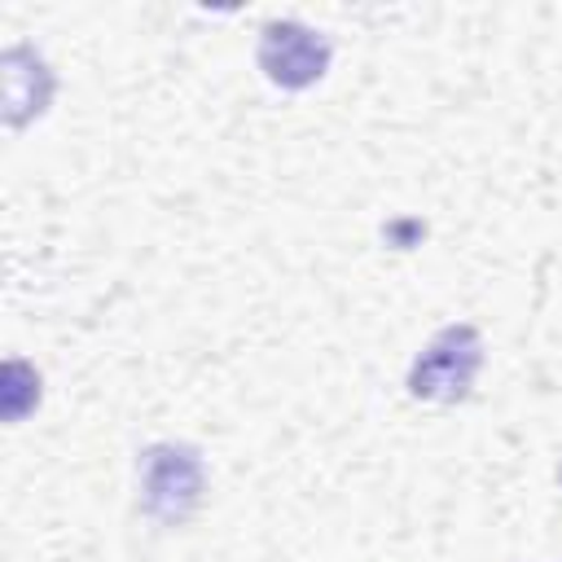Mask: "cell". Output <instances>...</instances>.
Wrapping results in <instances>:
<instances>
[{
  "label": "cell",
  "mask_w": 562,
  "mask_h": 562,
  "mask_svg": "<svg viewBox=\"0 0 562 562\" xmlns=\"http://www.w3.org/2000/svg\"><path fill=\"white\" fill-rule=\"evenodd\" d=\"M40 400V378L31 364L22 360H9L4 364V378H0V408H4V422H22Z\"/></svg>",
  "instance_id": "obj_5"
},
{
  "label": "cell",
  "mask_w": 562,
  "mask_h": 562,
  "mask_svg": "<svg viewBox=\"0 0 562 562\" xmlns=\"http://www.w3.org/2000/svg\"><path fill=\"white\" fill-rule=\"evenodd\" d=\"M558 479H562V465H558Z\"/></svg>",
  "instance_id": "obj_6"
},
{
  "label": "cell",
  "mask_w": 562,
  "mask_h": 562,
  "mask_svg": "<svg viewBox=\"0 0 562 562\" xmlns=\"http://www.w3.org/2000/svg\"><path fill=\"white\" fill-rule=\"evenodd\" d=\"M202 492V461L189 443H154L140 457V501L158 522H180Z\"/></svg>",
  "instance_id": "obj_2"
},
{
  "label": "cell",
  "mask_w": 562,
  "mask_h": 562,
  "mask_svg": "<svg viewBox=\"0 0 562 562\" xmlns=\"http://www.w3.org/2000/svg\"><path fill=\"white\" fill-rule=\"evenodd\" d=\"M0 70H4V123L22 127L26 119H35L48 105L53 75H48V66L31 48H9L0 57Z\"/></svg>",
  "instance_id": "obj_4"
},
{
  "label": "cell",
  "mask_w": 562,
  "mask_h": 562,
  "mask_svg": "<svg viewBox=\"0 0 562 562\" xmlns=\"http://www.w3.org/2000/svg\"><path fill=\"white\" fill-rule=\"evenodd\" d=\"M259 66L277 88H307L329 66V40L303 22H268L259 35Z\"/></svg>",
  "instance_id": "obj_3"
},
{
  "label": "cell",
  "mask_w": 562,
  "mask_h": 562,
  "mask_svg": "<svg viewBox=\"0 0 562 562\" xmlns=\"http://www.w3.org/2000/svg\"><path fill=\"white\" fill-rule=\"evenodd\" d=\"M479 364H483V338H479V329L474 325H448L417 356V364L408 373V391L417 400L452 404V400H461L470 391Z\"/></svg>",
  "instance_id": "obj_1"
}]
</instances>
